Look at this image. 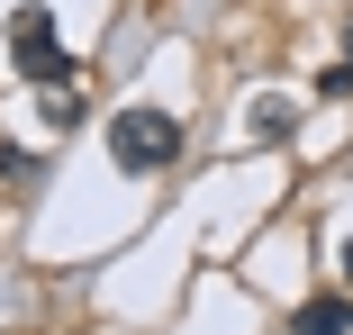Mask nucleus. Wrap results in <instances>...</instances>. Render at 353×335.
Segmentation results:
<instances>
[{
  "label": "nucleus",
  "instance_id": "f257e3e1",
  "mask_svg": "<svg viewBox=\"0 0 353 335\" xmlns=\"http://www.w3.org/2000/svg\"><path fill=\"white\" fill-rule=\"evenodd\" d=\"M181 154V118L172 109H118L109 118V163L118 172H163Z\"/></svg>",
  "mask_w": 353,
  "mask_h": 335
},
{
  "label": "nucleus",
  "instance_id": "f03ea898",
  "mask_svg": "<svg viewBox=\"0 0 353 335\" xmlns=\"http://www.w3.org/2000/svg\"><path fill=\"white\" fill-rule=\"evenodd\" d=\"M10 63H19L28 82H46V91L73 82V54L54 45V19L37 10V0H28V10H10Z\"/></svg>",
  "mask_w": 353,
  "mask_h": 335
},
{
  "label": "nucleus",
  "instance_id": "7ed1b4c3",
  "mask_svg": "<svg viewBox=\"0 0 353 335\" xmlns=\"http://www.w3.org/2000/svg\"><path fill=\"white\" fill-rule=\"evenodd\" d=\"M299 335H353V299H299Z\"/></svg>",
  "mask_w": 353,
  "mask_h": 335
},
{
  "label": "nucleus",
  "instance_id": "20e7f679",
  "mask_svg": "<svg viewBox=\"0 0 353 335\" xmlns=\"http://www.w3.org/2000/svg\"><path fill=\"white\" fill-rule=\"evenodd\" d=\"M344 281H353V236H344Z\"/></svg>",
  "mask_w": 353,
  "mask_h": 335
},
{
  "label": "nucleus",
  "instance_id": "39448f33",
  "mask_svg": "<svg viewBox=\"0 0 353 335\" xmlns=\"http://www.w3.org/2000/svg\"><path fill=\"white\" fill-rule=\"evenodd\" d=\"M344 45H353V19H344Z\"/></svg>",
  "mask_w": 353,
  "mask_h": 335
}]
</instances>
